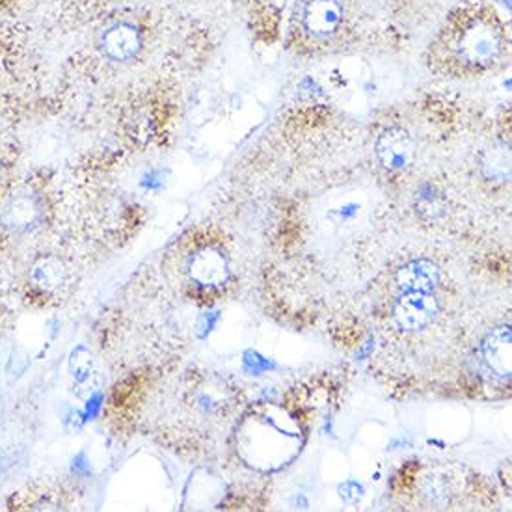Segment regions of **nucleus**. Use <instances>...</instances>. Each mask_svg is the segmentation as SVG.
<instances>
[{
  "label": "nucleus",
  "mask_w": 512,
  "mask_h": 512,
  "mask_svg": "<svg viewBox=\"0 0 512 512\" xmlns=\"http://www.w3.org/2000/svg\"><path fill=\"white\" fill-rule=\"evenodd\" d=\"M483 358L486 365L499 375L511 377L512 371V332L511 326L494 328L483 341Z\"/></svg>",
  "instance_id": "obj_7"
},
{
  "label": "nucleus",
  "mask_w": 512,
  "mask_h": 512,
  "mask_svg": "<svg viewBox=\"0 0 512 512\" xmlns=\"http://www.w3.org/2000/svg\"><path fill=\"white\" fill-rule=\"evenodd\" d=\"M503 49V36L488 21H475L460 34L459 53L462 60L475 68L492 66Z\"/></svg>",
  "instance_id": "obj_1"
},
{
  "label": "nucleus",
  "mask_w": 512,
  "mask_h": 512,
  "mask_svg": "<svg viewBox=\"0 0 512 512\" xmlns=\"http://www.w3.org/2000/svg\"><path fill=\"white\" fill-rule=\"evenodd\" d=\"M69 369H71V375L75 377V380H86V378L92 375V369H94V360H92V354L86 351L84 347H79L77 351L71 354V360H69Z\"/></svg>",
  "instance_id": "obj_13"
},
{
  "label": "nucleus",
  "mask_w": 512,
  "mask_h": 512,
  "mask_svg": "<svg viewBox=\"0 0 512 512\" xmlns=\"http://www.w3.org/2000/svg\"><path fill=\"white\" fill-rule=\"evenodd\" d=\"M343 19V10L337 0H310L304 10V27L317 36L328 38L336 32Z\"/></svg>",
  "instance_id": "obj_8"
},
{
  "label": "nucleus",
  "mask_w": 512,
  "mask_h": 512,
  "mask_svg": "<svg viewBox=\"0 0 512 512\" xmlns=\"http://www.w3.org/2000/svg\"><path fill=\"white\" fill-rule=\"evenodd\" d=\"M66 270L64 265L60 263V259L54 256L41 257L30 272V280L36 289H40L41 293H54L60 289V285L64 283Z\"/></svg>",
  "instance_id": "obj_11"
},
{
  "label": "nucleus",
  "mask_w": 512,
  "mask_h": 512,
  "mask_svg": "<svg viewBox=\"0 0 512 512\" xmlns=\"http://www.w3.org/2000/svg\"><path fill=\"white\" fill-rule=\"evenodd\" d=\"M481 170L488 181H507L511 177V151L505 144L488 148L481 161Z\"/></svg>",
  "instance_id": "obj_12"
},
{
  "label": "nucleus",
  "mask_w": 512,
  "mask_h": 512,
  "mask_svg": "<svg viewBox=\"0 0 512 512\" xmlns=\"http://www.w3.org/2000/svg\"><path fill=\"white\" fill-rule=\"evenodd\" d=\"M375 151H377L378 161L386 170L403 172L416 161L418 146H416V140L412 135H408L405 129L391 127L378 136Z\"/></svg>",
  "instance_id": "obj_3"
},
{
  "label": "nucleus",
  "mask_w": 512,
  "mask_h": 512,
  "mask_svg": "<svg viewBox=\"0 0 512 512\" xmlns=\"http://www.w3.org/2000/svg\"><path fill=\"white\" fill-rule=\"evenodd\" d=\"M442 278L440 267L431 259H412L395 274V283L401 293L408 291H432Z\"/></svg>",
  "instance_id": "obj_6"
},
{
  "label": "nucleus",
  "mask_w": 512,
  "mask_h": 512,
  "mask_svg": "<svg viewBox=\"0 0 512 512\" xmlns=\"http://www.w3.org/2000/svg\"><path fill=\"white\" fill-rule=\"evenodd\" d=\"M414 207L419 218L429 224H438L447 216V198L442 190L431 183H425L416 190Z\"/></svg>",
  "instance_id": "obj_10"
},
{
  "label": "nucleus",
  "mask_w": 512,
  "mask_h": 512,
  "mask_svg": "<svg viewBox=\"0 0 512 512\" xmlns=\"http://www.w3.org/2000/svg\"><path fill=\"white\" fill-rule=\"evenodd\" d=\"M41 218V207L38 200L30 194L17 196L6 205L2 213V224L14 231L32 230Z\"/></svg>",
  "instance_id": "obj_9"
},
{
  "label": "nucleus",
  "mask_w": 512,
  "mask_h": 512,
  "mask_svg": "<svg viewBox=\"0 0 512 512\" xmlns=\"http://www.w3.org/2000/svg\"><path fill=\"white\" fill-rule=\"evenodd\" d=\"M0 177H2V168H0Z\"/></svg>",
  "instance_id": "obj_16"
},
{
  "label": "nucleus",
  "mask_w": 512,
  "mask_h": 512,
  "mask_svg": "<svg viewBox=\"0 0 512 512\" xmlns=\"http://www.w3.org/2000/svg\"><path fill=\"white\" fill-rule=\"evenodd\" d=\"M365 488L362 483L358 481H345L343 485L339 486V498L343 499L349 505H356L364 499Z\"/></svg>",
  "instance_id": "obj_14"
},
{
  "label": "nucleus",
  "mask_w": 512,
  "mask_h": 512,
  "mask_svg": "<svg viewBox=\"0 0 512 512\" xmlns=\"http://www.w3.org/2000/svg\"><path fill=\"white\" fill-rule=\"evenodd\" d=\"M244 367H246L248 371H254L256 375H259L261 371H265V369L269 367V362H267V360H263L261 356L254 354L252 358H244Z\"/></svg>",
  "instance_id": "obj_15"
},
{
  "label": "nucleus",
  "mask_w": 512,
  "mask_h": 512,
  "mask_svg": "<svg viewBox=\"0 0 512 512\" xmlns=\"http://www.w3.org/2000/svg\"><path fill=\"white\" fill-rule=\"evenodd\" d=\"M142 49V34L135 25L118 23L101 36V51L114 62H127Z\"/></svg>",
  "instance_id": "obj_5"
},
{
  "label": "nucleus",
  "mask_w": 512,
  "mask_h": 512,
  "mask_svg": "<svg viewBox=\"0 0 512 512\" xmlns=\"http://www.w3.org/2000/svg\"><path fill=\"white\" fill-rule=\"evenodd\" d=\"M190 280L202 285V287H220L230 278V265L224 254H220L215 248H203L190 257Z\"/></svg>",
  "instance_id": "obj_4"
},
{
  "label": "nucleus",
  "mask_w": 512,
  "mask_h": 512,
  "mask_svg": "<svg viewBox=\"0 0 512 512\" xmlns=\"http://www.w3.org/2000/svg\"><path fill=\"white\" fill-rule=\"evenodd\" d=\"M440 300L431 291L401 293L393 302L391 317L405 332H418L438 317Z\"/></svg>",
  "instance_id": "obj_2"
}]
</instances>
